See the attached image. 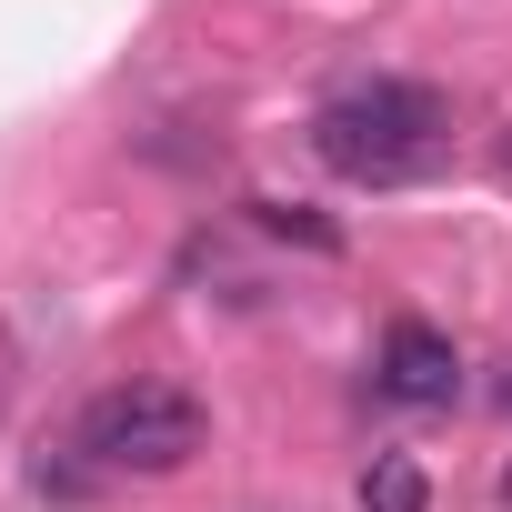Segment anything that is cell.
I'll return each mask as SVG.
<instances>
[{"instance_id": "cell-2", "label": "cell", "mask_w": 512, "mask_h": 512, "mask_svg": "<svg viewBox=\"0 0 512 512\" xmlns=\"http://www.w3.org/2000/svg\"><path fill=\"white\" fill-rule=\"evenodd\" d=\"M201 442H211V412L181 382H111L81 402V432H71V452H91L101 472H181Z\"/></svg>"}, {"instance_id": "cell-1", "label": "cell", "mask_w": 512, "mask_h": 512, "mask_svg": "<svg viewBox=\"0 0 512 512\" xmlns=\"http://www.w3.org/2000/svg\"><path fill=\"white\" fill-rule=\"evenodd\" d=\"M312 161L352 191H412L452 161V101L432 81H352L312 111Z\"/></svg>"}, {"instance_id": "cell-5", "label": "cell", "mask_w": 512, "mask_h": 512, "mask_svg": "<svg viewBox=\"0 0 512 512\" xmlns=\"http://www.w3.org/2000/svg\"><path fill=\"white\" fill-rule=\"evenodd\" d=\"M251 221H262V231H292V241H312V251H342V231H332V221H312L302 201H251Z\"/></svg>"}, {"instance_id": "cell-4", "label": "cell", "mask_w": 512, "mask_h": 512, "mask_svg": "<svg viewBox=\"0 0 512 512\" xmlns=\"http://www.w3.org/2000/svg\"><path fill=\"white\" fill-rule=\"evenodd\" d=\"M422 502H432V482H422L412 452H382V462L362 472V512H422Z\"/></svg>"}, {"instance_id": "cell-6", "label": "cell", "mask_w": 512, "mask_h": 512, "mask_svg": "<svg viewBox=\"0 0 512 512\" xmlns=\"http://www.w3.org/2000/svg\"><path fill=\"white\" fill-rule=\"evenodd\" d=\"M502 502H512V472H502Z\"/></svg>"}, {"instance_id": "cell-3", "label": "cell", "mask_w": 512, "mask_h": 512, "mask_svg": "<svg viewBox=\"0 0 512 512\" xmlns=\"http://www.w3.org/2000/svg\"><path fill=\"white\" fill-rule=\"evenodd\" d=\"M382 392L412 402V412H442V402L462 392V352H452V332H432V322H392V332H382Z\"/></svg>"}]
</instances>
